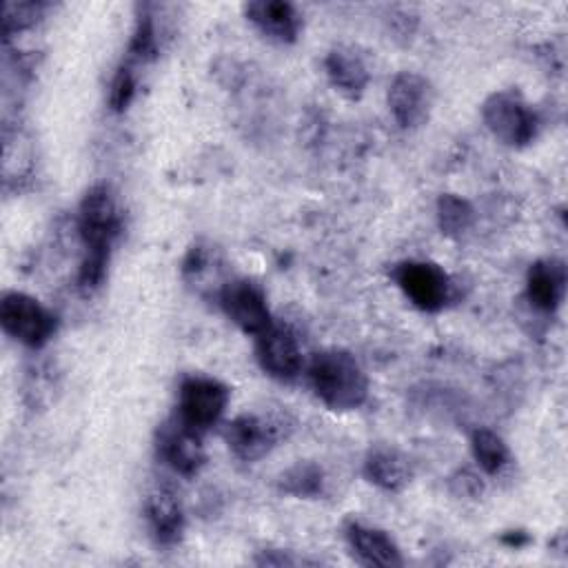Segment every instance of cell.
<instances>
[{"mask_svg": "<svg viewBox=\"0 0 568 568\" xmlns=\"http://www.w3.org/2000/svg\"><path fill=\"white\" fill-rule=\"evenodd\" d=\"M311 386L331 410L359 408L368 397V377L359 362L342 348H326L311 357Z\"/></svg>", "mask_w": 568, "mask_h": 568, "instance_id": "obj_1", "label": "cell"}, {"mask_svg": "<svg viewBox=\"0 0 568 568\" xmlns=\"http://www.w3.org/2000/svg\"><path fill=\"white\" fill-rule=\"evenodd\" d=\"M120 226L122 222L113 191L106 184L91 186L78 209V231L84 244V255L109 257Z\"/></svg>", "mask_w": 568, "mask_h": 568, "instance_id": "obj_2", "label": "cell"}, {"mask_svg": "<svg viewBox=\"0 0 568 568\" xmlns=\"http://www.w3.org/2000/svg\"><path fill=\"white\" fill-rule=\"evenodd\" d=\"M0 324L7 335L24 346L40 348L55 333V315L27 293L11 291L0 302Z\"/></svg>", "mask_w": 568, "mask_h": 568, "instance_id": "obj_3", "label": "cell"}, {"mask_svg": "<svg viewBox=\"0 0 568 568\" xmlns=\"http://www.w3.org/2000/svg\"><path fill=\"white\" fill-rule=\"evenodd\" d=\"M481 118L490 133L510 146H524L537 135L535 111L513 91H497L481 104Z\"/></svg>", "mask_w": 568, "mask_h": 568, "instance_id": "obj_4", "label": "cell"}, {"mask_svg": "<svg viewBox=\"0 0 568 568\" xmlns=\"http://www.w3.org/2000/svg\"><path fill=\"white\" fill-rule=\"evenodd\" d=\"M282 417L262 413H242L224 428V439L231 453L242 462H257L268 455L286 435Z\"/></svg>", "mask_w": 568, "mask_h": 568, "instance_id": "obj_5", "label": "cell"}, {"mask_svg": "<svg viewBox=\"0 0 568 568\" xmlns=\"http://www.w3.org/2000/svg\"><path fill=\"white\" fill-rule=\"evenodd\" d=\"M229 404V386L213 377H186L178 393V417L204 433L220 422Z\"/></svg>", "mask_w": 568, "mask_h": 568, "instance_id": "obj_6", "label": "cell"}, {"mask_svg": "<svg viewBox=\"0 0 568 568\" xmlns=\"http://www.w3.org/2000/svg\"><path fill=\"white\" fill-rule=\"evenodd\" d=\"M393 277L402 293L422 311L435 313L444 308V304L450 297V280L444 273V268H439L433 262H399L393 268Z\"/></svg>", "mask_w": 568, "mask_h": 568, "instance_id": "obj_7", "label": "cell"}, {"mask_svg": "<svg viewBox=\"0 0 568 568\" xmlns=\"http://www.w3.org/2000/svg\"><path fill=\"white\" fill-rule=\"evenodd\" d=\"M224 315L244 333L260 335L273 324L264 291L251 280H229L217 291Z\"/></svg>", "mask_w": 568, "mask_h": 568, "instance_id": "obj_8", "label": "cell"}, {"mask_svg": "<svg viewBox=\"0 0 568 568\" xmlns=\"http://www.w3.org/2000/svg\"><path fill=\"white\" fill-rule=\"evenodd\" d=\"M155 450L169 468L184 477L195 475L206 462L202 433L184 424L178 415L160 424L155 433Z\"/></svg>", "mask_w": 568, "mask_h": 568, "instance_id": "obj_9", "label": "cell"}, {"mask_svg": "<svg viewBox=\"0 0 568 568\" xmlns=\"http://www.w3.org/2000/svg\"><path fill=\"white\" fill-rule=\"evenodd\" d=\"M255 357L262 371L280 382L295 379L304 366L297 337L288 326L275 322L255 335Z\"/></svg>", "mask_w": 568, "mask_h": 568, "instance_id": "obj_10", "label": "cell"}, {"mask_svg": "<svg viewBox=\"0 0 568 568\" xmlns=\"http://www.w3.org/2000/svg\"><path fill=\"white\" fill-rule=\"evenodd\" d=\"M433 106L430 82L415 73L402 71L388 87V109L402 129H415L428 120Z\"/></svg>", "mask_w": 568, "mask_h": 568, "instance_id": "obj_11", "label": "cell"}, {"mask_svg": "<svg viewBox=\"0 0 568 568\" xmlns=\"http://www.w3.org/2000/svg\"><path fill=\"white\" fill-rule=\"evenodd\" d=\"M246 18L255 29L280 44H293L302 31L300 11L284 0H253L244 7Z\"/></svg>", "mask_w": 568, "mask_h": 568, "instance_id": "obj_12", "label": "cell"}, {"mask_svg": "<svg viewBox=\"0 0 568 568\" xmlns=\"http://www.w3.org/2000/svg\"><path fill=\"white\" fill-rule=\"evenodd\" d=\"M346 541L353 550L355 559L364 566H379V568H395L402 566V552L393 537L375 526L362 524V521H348L346 524Z\"/></svg>", "mask_w": 568, "mask_h": 568, "instance_id": "obj_13", "label": "cell"}, {"mask_svg": "<svg viewBox=\"0 0 568 568\" xmlns=\"http://www.w3.org/2000/svg\"><path fill=\"white\" fill-rule=\"evenodd\" d=\"M144 515L158 544L173 546L184 532V510L169 486H158L146 495Z\"/></svg>", "mask_w": 568, "mask_h": 568, "instance_id": "obj_14", "label": "cell"}, {"mask_svg": "<svg viewBox=\"0 0 568 568\" xmlns=\"http://www.w3.org/2000/svg\"><path fill=\"white\" fill-rule=\"evenodd\" d=\"M324 69L331 84L351 100H357L371 80V71L362 53L346 44H337L326 53Z\"/></svg>", "mask_w": 568, "mask_h": 568, "instance_id": "obj_15", "label": "cell"}, {"mask_svg": "<svg viewBox=\"0 0 568 568\" xmlns=\"http://www.w3.org/2000/svg\"><path fill=\"white\" fill-rule=\"evenodd\" d=\"M566 291V266L559 260H539L526 275V300L541 313H552Z\"/></svg>", "mask_w": 568, "mask_h": 568, "instance_id": "obj_16", "label": "cell"}, {"mask_svg": "<svg viewBox=\"0 0 568 568\" xmlns=\"http://www.w3.org/2000/svg\"><path fill=\"white\" fill-rule=\"evenodd\" d=\"M364 475L386 493L404 490L413 479L410 459L393 446H375L364 459Z\"/></svg>", "mask_w": 568, "mask_h": 568, "instance_id": "obj_17", "label": "cell"}, {"mask_svg": "<svg viewBox=\"0 0 568 568\" xmlns=\"http://www.w3.org/2000/svg\"><path fill=\"white\" fill-rule=\"evenodd\" d=\"M473 457L486 475H497L510 464V450L506 442L490 428H477L470 435Z\"/></svg>", "mask_w": 568, "mask_h": 568, "instance_id": "obj_18", "label": "cell"}, {"mask_svg": "<svg viewBox=\"0 0 568 568\" xmlns=\"http://www.w3.org/2000/svg\"><path fill=\"white\" fill-rule=\"evenodd\" d=\"M473 222H475V209L468 200L455 193H444L437 200V224L444 235L459 237L473 226Z\"/></svg>", "mask_w": 568, "mask_h": 568, "instance_id": "obj_19", "label": "cell"}, {"mask_svg": "<svg viewBox=\"0 0 568 568\" xmlns=\"http://www.w3.org/2000/svg\"><path fill=\"white\" fill-rule=\"evenodd\" d=\"M324 486V473L313 462H297L280 475V488L295 497H317Z\"/></svg>", "mask_w": 568, "mask_h": 568, "instance_id": "obj_20", "label": "cell"}, {"mask_svg": "<svg viewBox=\"0 0 568 568\" xmlns=\"http://www.w3.org/2000/svg\"><path fill=\"white\" fill-rule=\"evenodd\" d=\"M155 55H158V36H155L153 16L146 9H142V13H138V18H135L126 62L129 64L146 62V60H153Z\"/></svg>", "mask_w": 568, "mask_h": 568, "instance_id": "obj_21", "label": "cell"}, {"mask_svg": "<svg viewBox=\"0 0 568 568\" xmlns=\"http://www.w3.org/2000/svg\"><path fill=\"white\" fill-rule=\"evenodd\" d=\"M42 11H44L42 2H4V11H2L4 38L33 27L40 20Z\"/></svg>", "mask_w": 568, "mask_h": 568, "instance_id": "obj_22", "label": "cell"}, {"mask_svg": "<svg viewBox=\"0 0 568 568\" xmlns=\"http://www.w3.org/2000/svg\"><path fill=\"white\" fill-rule=\"evenodd\" d=\"M135 89H138V78L133 71V64L124 62L118 67V71L113 73L111 87H109V106L115 113H124L129 109V104L135 98Z\"/></svg>", "mask_w": 568, "mask_h": 568, "instance_id": "obj_23", "label": "cell"}, {"mask_svg": "<svg viewBox=\"0 0 568 568\" xmlns=\"http://www.w3.org/2000/svg\"><path fill=\"white\" fill-rule=\"evenodd\" d=\"M257 566H300L306 564L302 557H293L284 550H262L260 557L255 559Z\"/></svg>", "mask_w": 568, "mask_h": 568, "instance_id": "obj_24", "label": "cell"}, {"mask_svg": "<svg viewBox=\"0 0 568 568\" xmlns=\"http://www.w3.org/2000/svg\"><path fill=\"white\" fill-rule=\"evenodd\" d=\"M453 484H459V493L462 495H477L479 490H481V484H479V479L475 477V475H470V473H459L455 479H453Z\"/></svg>", "mask_w": 568, "mask_h": 568, "instance_id": "obj_25", "label": "cell"}, {"mask_svg": "<svg viewBox=\"0 0 568 568\" xmlns=\"http://www.w3.org/2000/svg\"><path fill=\"white\" fill-rule=\"evenodd\" d=\"M504 541L506 544H510V546H521V544H526L528 541V537L526 535H508V537H504Z\"/></svg>", "mask_w": 568, "mask_h": 568, "instance_id": "obj_26", "label": "cell"}]
</instances>
